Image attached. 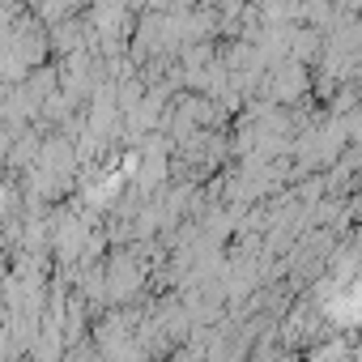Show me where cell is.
<instances>
[{"instance_id":"obj_1","label":"cell","mask_w":362,"mask_h":362,"mask_svg":"<svg viewBox=\"0 0 362 362\" xmlns=\"http://www.w3.org/2000/svg\"><path fill=\"white\" fill-rule=\"evenodd\" d=\"M345 358H349V345L345 341H332L328 349H315L311 354V362H345Z\"/></svg>"}]
</instances>
